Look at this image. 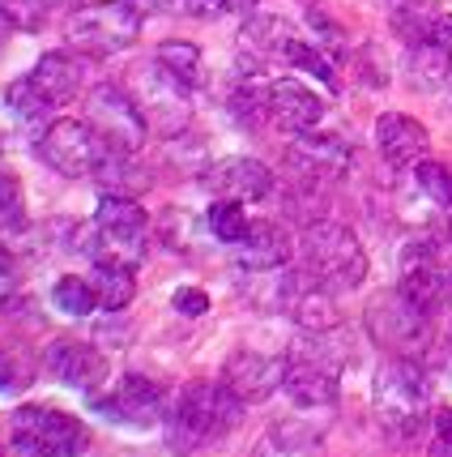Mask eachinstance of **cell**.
<instances>
[{
  "mask_svg": "<svg viewBox=\"0 0 452 457\" xmlns=\"http://www.w3.org/2000/svg\"><path fill=\"white\" fill-rule=\"evenodd\" d=\"M367 329H372V338L380 342V346H389L393 355L414 359L427 346V338H431V317H427L423 308H414L401 291H389V295H380L372 308H367Z\"/></svg>",
  "mask_w": 452,
  "mask_h": 457,
  "instance_id": "obj_10",
  "label": "cell"
},
{
  "mask_svg": "<svg viewBox=\"0 0 452 457\" xmlns=\"http://www.w3.org/2000/svg\"><path fill=\"white\" fill-rule=\"evenodd\" d=\"M95 295H99V308L107 312H124L133 295H137V278H133V270H124V265H95Z\"/></svg>",
  "mask_w": 452,
  "mask_h": 457,
  "instance_id": "obj_25",
  "label": "cell"
},
{
  "mask_svg": "<svg viewBox=\"0 0 452 457\" xmlns=\"http://www.w3.org/2000/svg\"><path fill=\"white\" fill-rule=\"evenodd\" d=\"M13 291H18V282H13V274H9V265H0V308L13 299Z\"/></svg>",
  "mask_w": 452,
  "mask_h": 457,
  "instance_id": "obj_40",
  "label": "cell"
},
{
  "mask_svg": "<svg viewBox=\"0 0 452 457\" xmlns=\"http://www.w3.org/2000/svg\"><path fill=\"white\" fill-rule=\"evenodd\" d=\"M184 9L197 18H226V13H252L256 0H184Z\"/></svg>",
  "mask_w": 452,
  "mask_h": 457,
  "instance_id": "obj_35",
  "label": "cell"
},
{
  "mask_svg": "<svg viewBox=\"0 0 452 457\" xmlns=\"http://www.w3.org/2000/svg\"><path fill=\"white\" fill-rule=\"evenodd\" d=\"M154 60L171 73V78L179 81V86H201V47L197 43H188V39H167V43H158V52H154Z\"/></svg>",
  "mask_w": 452,
  "mask_h": 457,
  "instance_id": "obj_26",
  "label": "cell"
},
{
  "mask_svg": "<svg viewBox=\"0 0 452 457\" xmlns=\"http://www.w3.org/2000/svg\"><path fill=\"white\" fill-rule=\"evenodd\" d=\"M248 214H243V205L239 201H222L218 197L214 205H210V231H214V239H222V244H231L235 248L239 239L248 236Z\"/></svg>",
  "mask_w": 452,
  "mask_h": 457,
  "instance_id": "obj_29",
  "label": "cell"
},
{
  "mask_svg": "<svg viewBox=\"0 0 452 457\" xmlns=\"http://www.w3.org/2000/svg\"><path fill=\"white\" fill-rule=\"evenodd\" d=\"M30 81L39 86V95L52 103V107H60V103H69L81 95L86 69H81V60L69 56V52H43V56L35 60V69H30Z\"/></svg>",
  "mask_w": 452,
  "mask_h": 457,
  "instance_id": "obj_20",
  "label": "cell"
},
{
  "mask_svg": "<svg viewBox=\"0 0 452 457\" xmlns=\"http://www.w3.org/2000/svg\"><path fill=\"white\" fill-rule=\"evenodd\" d=\"M171 303H176V312H184V317H205L210 312V295L201 287H179Z\"/></svg>",
  "mask_w": 452,
  "mask_h": 457,
  "instance_id": "obj_38",
  "label": "cell"
},
{
  "mask_svg": "<svg viewBox=\"0 0 452 457\" xmlns=\"http://www.w3.org/2000/svg\"><path fill=\"white\" fill-rule=\"evenodd\" d=\"M375 415L384 423L389 436H414L423 423H427V411H431V377L423 372L418 359L393 355L380 363L375 372Z\"/></svg>",
  "mask_w": 452,
  "mask_h": 457,
  "instance_id": "obj_1",
  "label": "cell"
},
{
  "mask_svg": "<svg viewBox=\"0 0 452 457\" xmlns=\"http://www.w3.org/2000/svg\"><path fill=\"white\" fill-rule=\"evenodd\" d=\"M448 239H452V214H448Z\"/></svg>",
  "mask_w": 452,
  "mask_h": 457,
  "instance_id": "obj_43",
  "label": "cell"
},
{
  "mask_svg": "<svg viewBox=\"0 0 452 457\" xmlns=\"http://www.w3.org/2000/svg\"><path fill=\"white\" fill-rule=\"evenodd\" d=\"M95 406H99L107 419L116 423H128V428H154L158 419L167 415V402H162V389H158L150 377H119L107 394H95Z\"/></svg>",
  "mask_w": 452,
  "mask_h": 457,
  "instance_id": "obj_13",
  "label": "cell"
},
{
  "mask_svg": "<svg viewBox=\"0 0 452 457\" xmlns=\"http://www.w3.org/2000/svg\"><path fill=\"white\" fill-rule=\"evenodd\" d=\"M4 103H9V107H13L18 116H43V112L52 107V103L39 95V86L30 81V73H26L21 81H13V86L4 90Z\"/></svg>",
  "mask_w": 452,
  "mask_h": 457,
  "instance_id": "obj_34",
  "label": "cell"
},
{
  "mask_svg": "<svg viewBox=\"0 0 452 457\" xmlns=\"http://www.w3.org/2000/svg\"><path fill=\"white\" fill-rule=\"evenodd\" d=\"M235 253H239V270H248V274H274V270H282L291 261L295 244H291V236L277 222L260 219L248 227V236L235 244Z\"/></svg>",
  "mask_w": 452,
  "mask_h": 457,
  "instance_id": "obj_19",
  "label": "cell"
},
{
  "mask_svg": "<svg viewBox=\"0 0 452 457\" xmlns=\"http://www.w3.org/2000/svg\"><path fill=\"white\" fill-rule=\"evenodd\" d=\"M410 78H414V86H423V90H431V86H444L448 81V64H452V56L440 47L435 39H418L414 43V52H410Z\"/></svg>",
  "mask_w": 452,
  "mask_h": 457,
  "instance_id": "obj_27",
  "label": "cell"
},
{
  "mask_svg": "<svg viewBox=\"0 0 452 457\" xmlns=\"http://www.w3.org/2000/svg\"><path fill=\"white\" fill-rule=\"evenodd\" d=\"M141 35V9L133 0H103V4H81L69 18V43L81 56H116L133 47Z\"/></svg>",
  "mask_w": 452,
  "mask_h": 457,
  "instance_id": "obj_5",
  "label": "cell"
},
{
  "mask_svg": "<svg viewBox=\"0 0 452 457\" xmlns=\"http://www.w3.org/2000/svg\"><path fill=\"white\" fill-rule=\"evenodd\" d=\"M431 39L440 43V47H444V52L452 56V13H444V18H435V21H431Z\"/></svg>",
  "mask_w": 452,
  "mask_h": 457,
  "instance_id": "obj_39",
  "label": "cell"
},
{
  "mask_svg": "<svg viewBox=\"0 0 452 457\" xmlns=\"http://www.w3.org/2000/svg\"><path fill=\"white\" fill-rule=\"evenodd\" d=\"M414 179H418V188L431 197V205H448L452 210V171L448 167L423 159L418 167H414Z\"/></svg>",
  "mask_w": 452,
  "mask_h": 457,
  "instance_id": "obj_32",
  "label": "cell"
},
{
  "mask_svg": "<svg viewBox=\"0 0 452 457\" xmlns=\"http://www.w3.org/2000/svg\"><path fill=\"white\" fill-rule=\"evenodd\" d=\"M282 380H286V359H277V355L235 351V355L222 363V385L239 402H265L269 394L282 389Z\"/></svg>",
  "mask_w": 452,
  "mask_h": 457,
  "instance_id": "obj_16",
  "label": "cell"
},
{
  "mask_svg": "<svg viewBox=\"0 0 452 457\" xmlns=\"http://www.w3.org/2000/svg\"><path fill=\"white\" fill-rule=\"evenodd\" d=\"M350 162H354V150L341 137H333V133H295V141L286 145L291 176L312 184V188L341 179L350 171Z\"/></svg>",
  "mask_w": 452,
  "mask_h": 457,
  "instance_id": "obj_11",
  "label": "cell"
},
{
  "mask_svg": "<svg viewBox=\"0 0 452 457\" xmlns=\"http://www.w3.org/2000/svg\"><path fill=\"white\" fill-rule=\"evenodd\" d=\"M252 457H325V440H320L316 428L286 419V423H274L265 436L256 440Z\"/></svg>",
  "mask_w": 452,
  "mask_h": 457,
  "instance_id": "obj_22",
  "label": "cell"
},
{
  "mask_svg": "<svg viewBox=\"0 0 452 457\" xmlns=\"http://www.w3.org/2000/svg\"><path fill=\"white\" fill-rule=\"evenodd\" d=\"M0 457H4V449H0Z\"/></svg>",
  "mask_w": 452,
  "mask_h": 457,
  "instance_id": "obj_46",
  "label": "cell"
},
{
  "mask_svg": "<svg viewBox=\"0 0 452 457\" xmlns=\"http://www.w3.org/2000/svg\"><path fill=\"white\" fill-rule=\"evenodd\" d=\"M286 398L303 406V411H325L337 406L341 380H337V363L325 355H291L286 359V380H282Z\"/></svg>",
  "mask_w": 452,
  "mask_h": 457,
  "instance_id": "obj_14",
  "label": "cell"
},
{
  "mask_svg": "<svg viewBox=\"0 0 452 457\" xmlns=\"http://www.w3.org/2000/svg\"><path fill=\"white\" fill-rule=\"evenodd\" d=\"M265 116L274 120L282 133H312L320 116H325V103L303 81L282 78L269 81V90H265Z\"/></svg>",
  "mask_w": 452,
  "mask_h": 457,
  "instance_id": "obj_17",
  "label": "cell"
},
{
  "mask_svg": "<svg viewBox=\"0 0 452 457\" xmlns=\"http://www.w3.org/2000/svg\"><path fill=\"white\" fill-rule=\"evenodd\" d=\"M13 445L21 457H81L90 449V428L52 406H21L13 415Z\"/></svg>",
  "mask_w": 452,
  "mask_h": 457,
  "instance_id": "obj_6",
  "label": "cell"
},
{
  "mask_svg": "<svg viewBox=\"0 0 452 457\" xmlns=\"http://www.w3.org/2000/svg\"><path fill=\"white\" fill-rule=\"evenodd\" d=\"M133 103L141 107V116L150 124V133H162V137H179L184 124L193 116V103H188V86H179L162 64H141L133 86H128Z\"/></svg>",
  "mask_w": 452,
  "mask_h": 457,
  "instance_id": "obj_7",
  "label": "cell"
},
{
  "mask_svg": "<svg viewBox=\"0 0 452 457\" xmlns=\"http://www.w3.org/2000/svg\"><path fill=\"white\" fill-rule=\"evenodd\" d=\"M9 30H13V26H9V21H0V60H4V52H9Z\"/></svg>",
  "mask_w": 452,
  "mask_h": 457,
  "instance_id": "obj_42",
  "label": "cell"
},
{
  "mask_svg": "<svg viewBox=\"0 0 452 457\" xmlns=\"http://www.w3.org/2000/svg\"><path fill=\"white\" fill-rule=\"evenodd\" d=\"M291 317H295L299 329H308V334H329V329L341 325V312L333 308V291H325V287H316V282L291 299Z\"/></svg>",
  "mask_w": 452,
  "mask_h": 457,
  "instance_id": "obj_24",
  "label": "cell"
},
{
  "mask_svg": "<svg viewBox=\"0 0 452 457\" xmlns=\"http://www.w3.org/2000/svg\"><path fill=\"white\" fill-rule=\"evenodd\" d=\"M60 312H69V317H90L95 308H99V295H95V282L81 278V274H64L56 282V291H52Z\"/></svg>",
  "mask_w": 452,
  "mask_h": 457,
  "instance_id": "obj_28",
  "label": "cell"
},
{
  "mask_svg": "<svg viewBox=\"0 0 452 457\" xmlns=\"http://www.w3.org/2000/svg\"><path fill=\"white\" fill-rule=\"evenodd\" d=\"M47 4L52 0H0V21H9L13 30H39L47 21Z\"/></svg>",
  "mask_w": 452,
  "mask_h": 457,
  "instance_id": "obj_31",
  "label": "cell"
},
{
  "mask_svg": "<svg viewBox=\"0 0 452 457\" xmlns=\"http://www.w3.org/2000/svg\"><path fill=\"white\" fill-rule=\"evenodd\" d=\"M141 9H158V13H171V9H184V0H145Z\"/></svg>",
  "mask_w": 452,
  "mask_h": 457,
  "instance_id": "obj_41",
  "label": "cell"
},
{
  "mask_svg": "<svg viewBox=\"0 0 452 457\" xmlns=\"http://www.w3.org/2000/svg\"><path fill=\"white\" fill-rule=\"evenodd\" d=\"M303 265L316 287L325 291H354L367 278V253L346 222L320 219L303 231Z\"/></svg>",
  "mask_w": 452,
  "mask_h": 457,
  "instance_id": "obj_2",
  "label": "cell"
},
{
  "mask_svg": "<svg viewBox=\"0 0 452 457\" xmlns=\"http://www.w3.org/2000/svg\"><path fill=\"white\" fill-rule=\"evenodd\" d=\"M286 60H291L295 69H308V73H316L320 81H329V86H333V60L325 56L320 47H312V43L295 39L291 47H286Z\"/></svg>",
  "mask_w": 452,
  "mask_h": 457,
  "instance_id": "obj_33",
  "label": "cell"
},
{
  "mask_svg": "<svg viewBox=\"0 0 452 457\" xmlns=\"http://www.w3.org/2000/svg\"><path fill=\"white\" fill-rule=\"evenodd\" d=\"M103 154H107V145L86 120H52L39 137V159L64 179L95 176Z\"/></svg>",
  "mask_w": 452,
  "mask_h": 457,
  "instance_id": "obj_9",
  "label": "cell"
},
{
  "mask_svg": "<svg viewBox=\"0 0 452 457\" xmlns=\"http://www.w3.org/2000/svg\"><path fill=\"white\" fill-rule=\"evenodd\" d=\"M90 179L103 188V197H141V193L150 188V176H145L137 162H133V154H124V150H107Z\"/></svg>",
  "mask_w": 452,
  "mask_h": 457,
  "instance_id": "obj_23",
  "label": "cell"
},
{
  "mask_svg": "<svg viewBox=\"0 0 452 457\" xmlns=\"http://www.w3.org/2000/svg\"><path fill=\"white\" fill-rule=\"evenodd\" d=\"M86 124L99 133L107 150H124V154H137L145 133H150V124L141 116V107L133 103V95L124 86H111V81H103V86L90 90Z\"/></svg>",
  "mask_w": 452,
  "mask_h": 457,
  "instance_id": "obj_8",
  "label": "cell"
},
{
  "mask_svg": "<svg viewBox=\"0 0 452 457\" xmlns=\"http://www.w3.org/2000/svg\"><path fill=\"white\" fill-rule=\"evenodd\" d=\"M295 43V26L277 13H252L239 30V47L248 60H269V56H286V47Z\"/></svg>",
  "mask_w": 452,
  "mask_h": 457,
  "instance_id": "obj_21",
  "label": "cell"
},
{
  "mask_svg": "<svg viewBox=\"0 0 452 457\" xmlns=\"http://www.w3.org/2000/svg\"><path fill=\"white\" fill-rule=\"evenodd\" d=\"M243 406L222 380H201V385H188L179 402L171 406V436L184 449H197V445H210V440H222L226 432H235L239 419H243Z\"/></svg>",
  "mask_w": 452,
  "mask_h": 457,
  "instance_id": "obj_3",
  "label": "cell"
},
{
  "mask_svg": "<svg viewBox=\"0 0 452 457\" xmlns=\"http://www.w3.org/2000/svg\"><path fill=\"white\" fill-rule=\"evenodd\" d=\"M43 368L47 377H56L60 385L78 389V394H99L103 380H107V359L95 342H81V338H56L47 342L43 351Z\"/></svg>",
  "mask_w": 452,
  "mask_h": 457,
  "instance_id": "obj_12",
  "label": "cell"
},
{
  "mask_svg": "<svg viewBox=\"0 0 452 457\" xmlns=\"http://www.w3.org/2000/svg\"><path fill=\"white\" fill-rule=\"evenodd\" d=\"M205 188L222 201H265L274 193V171L248 154H231L205 167Z\"/></svg>",
  "mask_w": 452,
  "mask_h": 457,
  "instance_id": "obj_15",
  "label": "cell"
},
{
  "mask_svg": "<svg viewBox=\"0 0 452 457\" xmlns=\"http://www.w3.org/2000/svg\"><path fill=\"white\" fill-rule=\"evenodd\" d=\"M64 4H81V0H64Z\"/></svg>",
  "mask_w": 452,
  "mask_h": 457,
  "instance_id": "obj_44",
  "label": "cell"
},
{
  "mask_svg": "<svg viewBox=\"0 0 452 457\" xmlns=\"http://www.w3.org/2000/svg\"><path fill=\"white\" fill-rule=\"evenodd\" d=\"M375 145H380V154L389 167H418V162L427 159V129L418 124L414 116H401V112H384V116L375 120Z\"/></svg>",
  "mask_w": 452,
  "mask_h": 457,
  "instance_id": "obj_18",
  "label": "cell"
},
{
  "mask_svg": "<svg viewBox=\"0 0 452 457\" xmlns=\"http://www.w3.org/2000/svg\"><path fill=\"white\" fill-rule=\"evenodd\" d=\"M427 453H431V457H452V411H440V415H435Z\"/></svg>",
  "mask_w": 452,
  "mask_h": 457,
  "instance_id": "obj_37",
  "label": "cell"
},
{
  "mask_svg": "<svg viewBox=\"0 0 452 457\" xmlns=\"http://www.w3.org/2000/svg\"><path fill=\"white\" fill-rule=\"evenodd\" d=\"M0 222L4 227L21 222V184L13 176H0Z\"/></svg>",
  "mask_w": 452,
  "mask_h": 457,
  "instance_id": "obj_36",
  "label": "cell"
},
{
  "mask_svg": "<svg viewBox=\"0 0 452 457\" xmlns=\"http://www.w3.org/2000/svg\"><path fill=\"white\" fill-rule=\"evenodd\" d=\"M35 380V359L21 346H0V389L4 394H21Z\"/></svg>",
  "mask_w": 452,
  "mask_h": 457,
  "instance_id": "obj_30",
  "label": "cell"
},
{
  "mask_svg": "<svg viewBox=\"0 0 452 457\" xmlns=\"http://www.w3.org/2000/svg\"><path fill=\"white\" fill-rule=\"evenodd\" d=\"M448 287H452V274H448ZM448 299H452V291H448Z\"/></svg>",
  "mask_w": 452,
  "mask_h": 457,
  "instance_id": "obj_45",
  "label": "cell"
},
{
  "mask_svg": "<svg viewBox=\"0 0 452 457\" xmlns=\"http://www.w3.org/2000/svg\"><path fill=\"white\" fill-rule=\"evenodd\" d=\"M145 236H150V219L137 205V197H103L95 210L90 257H95V265L137 270L145 257Z\"/></svg>",
  "mask_w": 452,
  "mask_h": 457,
  "instance_id": "obj_4",
  "label": "cell"
}]
</instances>
